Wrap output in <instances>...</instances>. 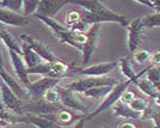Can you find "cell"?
<instances>
[{"instance_id": "cell-20", "label": "cell", "mask_w": 160, "mask_h": 128, "mask_svg": "<svg viewBox=\"0 0 160 128\" xmlns=\"http://www.w3.org/2000/svg\"><path fill=\"white\" fill-rule=\"evenodd\" d=\"M0 37H1L2 43L6 46L8 50H13V52H16V53L23 55V48H22V43H19V42L16 40L12 35L8 33V31H6L5 29H1Z\"/></svg>"}, {"instance_id": "cell-18", "label": "cell", "mask_w": 160, "mask_h": 128, "mask_svg": "<svg viewBox=\"0 0 160 128\" xmlns=\"http://www.w3.org/2000/svg\"><path fill=\"white\" fill-rule=\"evenodd\" d=\"M112 113L118 117L123 119H141L142 114L135 111L130 108V105L127 103H123L122 101H118L112 107Z\"/></svg>"}, {"instance_id": "cell-42", "label": "cell", "mask_w": 160, "mask_h": 128, "mask_svg": "<svg viewBox=\"0 0 160 128\" xmlns=\"http://www.w3.org/2000/svg\"><path fill=\"white\" fill-rule=\"evenodd\" d=\"M155 101H157V105H158V107H160V92L158 94V97L155 98Z\"/></svg>"}, {"instance_id": "cell-33", "label": "cell", "mask_w": 160, "mask_h": 128, "mask_svg": "<svg viewBox=\"0 0 160 128\" xmlns=\"http://www.w3.org/2000/svg\"><path fill=\"white\" fill-rule=\"evenodd\" d=\"M81 18H82V14H80L78 11H71L66 16V25L68 28L73 27L74 24H77L79 20H81Z\"/></svg>"}, {"instance_id": "cell-7", "label": "cell", "mask_w": 160, "mask_h": 128, "mask_svg": "<svg viewBox=\"0 0 160 128\" xmlns=\"http://www.w3.org/2000/svg\"><path fill=\"white\" fill-rule=\"evenodd\" d=\"M0 91H1V107H4L5 109L13 111L18 115L24 114V104L22 103L20 98L14 94L11 89L6 85L5 81L1 80L0 83Z\"/></svg>"}, {"instance_id": "cell-8", "label": "cell", "mask_w": 160, "mask_h": 128, "mask_svg": "<svg viewBox=\"0 0 160 128\" xmlns=\"http://www.w3.org/2000/svg\"><path fill=\"white\" fill-rule=\"evenodd\" d=\"M100 24H93L91 25L90 30L87 31V42L84 44L82 48V66H86L87 64L90 62L91 58L93 56L96 49L98 47V43H99L100 38Z\"/></svg>"}, {"instance_id": "cell-28", "label": "cell", "mask_w": 160, "mask_h": 128, "mask_svg": "<svg viewBox=\"0 0 160 128\" xmlns=\"http://www.w3.org/2000/svg\"><path fill=\"white\" fill-rule=\"evenodd\" d=\"M143 28H158L160 27V12H155L153 14L145 16L141 18Z\"/></svg>"}, {"instance_id": "cell-36", "label": "cell", "mask_w": 160, "mask_h": 128, "mask_svg": "<svg viewBox=\"0 0 160 128\" xmlns=\"http://www.w3.org/2000/svg\"><path fill=\"white\" fill-rule=\"evenodd\" d=\"M152 120L154 121V128H160V107L157 108Z\"/></svg>"}, {"instance_id": "cell-38", "label": "cell", "mask_w": 160, "mask_h": 128, "mask_svg": "<svg viewBox=\"0 0 160 128\" xmlns=\"http://www.w3.org/2000/svg\"><path fill=\"white\" fill-rule=\"evenodd\" d=\"M117 128H138L135 125H134L133 122H130V121H123V122H121L120 125H118V127Z\"/></svg>"}, {"instance_id": "cell-5", "label": "cell", "mask_w": 160, "mask_h": 128, "mask_svg": "<svg viewBox=\"0 0 160 128\" xmlns=\"http://www.w3.org/2000/svg\"><path fill=\"white\" fill-rule=\"evenodd\" d=\"M62 78H53V77H43L42 79L36 81H31V84L29 85L28 91L30 95V100L31 101H38L44 97V95L47 94L48 90L53 88H56Z\"/></svg>"}, {"instance_id": "cell-39", "label": "cell", "mask_w": 160, "mask_h": 128, "mask_svg": "<svg viewBox=\"0 0 160 128\" xmlns=\"http://www.w3.org/2000/svg\"><path fill=\"white\" fill-rule=\"evenodd\" d=\"M134 1H136V3H139V4L143 5V6H147V7H149V8H153L154 10L152 0H134Z\"/></svg>"}, {"instance_id": "cell-44", "label": "cell", "mask_w": 160, "mask_h": 128, "mask_svg": "<svg viewBox=\"0 0 160 128\" xmlns=\"http://www.w3.org/2000/svg\"><path fill=\"white\" fill-rule=\"evenodd\" d=\"M104 128H110V127H104Z\"/></svg>"}, {"instance_id": "cell-30", "label": "cell", "mask_w": 160, "mask_h": 128, "mask_svg": "<svg viewBox=\"0 0 160 128\" xmlns=\"http://www.w3.org/2000/svg\"><path fill=\"white\" fill-rule=\"evenodd\" d=\"M41 0H24V7H23V14L24 16H30L32 13H36Z\"/></svg>"}, {"instance_id": "cell-17", "label": "cell", "mask_w": 160, "mask_h": 128, "mask_svg": "<svg viewBox=\"0 0 160 128\" xmlns=\"http://www.w3.org/2000/svg\"><path fill=\"white\" fill-rule=\"evenodd\" d=\"M120 67H121V71H122V74L127 78V79H133V80H138L139 78L141 77H143V75H146L147 71L149 69V66L146 67L145 69H142L140 73H135V71H134V67H133V61L132 59L129 58V56H123V58H121L120 60Z\"/></svg>"}, {"instance_id": "cell-6", "label": "cell", "mask_w": 160, "mask_h": 128, "mask_svg": "<svg viewBox=\"0 0 160 128\" xmlns=\"http://www.w3.org/2000/svg\"><path fill=\"white\" fill-rule=\"evenodd\" d=\"M24 113L38 116H55L60 111V104H54L46 101L44 98L38 101H31L28 104H24Z\"/></svg>"}, {"instance_id": "cell-16", "label": "cell", "mask_w": 160, "mask_h": 128, "mask_svg": "<svg viewBox=\"0 0 160 128\" xmlns=\"http://www.w3.org/2000/svg\"><path fill=\"white\" fill-rule=\"evenodd\" d=\"M0 74H1V80L5 81L7 86L11 89L19 98H27V97L30 98V95H29L28 89L22 83H19V81L17 80L16 78H13L4 67H1V69H0Z\"/></svg>"}, {"instance_id": "cell-40", "label": "cell", "mask_w": 160, "mask_h": 128, "mask_svg": "<svg viewBox=\"0 0 160 128\" xmlns=\"http://www.w3.org/2000/svg\"><path fill=\"white\" fill-rule=\"evenodd\" d=\"M86 116L85 117H82V119H80L79 121H77L75 123H74V126L72 128H84V126H85V121H86Z\"/></svg>"}, {"instance_id": "cell-35", "label": "cell", "mask_w": 160, "mask_h": 128, "mask_svg": "<svg viewBox=\"0 0 160 128\" xmlns=\"http://www.w3.org/2000/svg\"><path fill=\"white\" fill-rule=\"evenodd\" d=\"M134 100H135V95H134V92H132V91H128V90L124 92V94H123L122 98H121V101L123 102V103H127V104H130Z\"/></svg>"}, {"instance_id": "cell-19", "label": "cell", "mask_w": 160, "mask_h": 128, "mask_svg": "<svg viewBox=\"0 0 160 128\" xmlns=\"http://www.w3.org/2000/svg\"><path fill=\"white\" fill-rule=\"evenodd\" d=\"M22 48H23V58H24V60H25V64H27L28 68L36 67V66H38L40 64L44 62V60L41 58L40 55L37 54L29 44H27L25 42H22Z\"/></svg>"}, {"instance_id": "cell-9", "label": "cell", "mask_w": 160, "mask_h": 128, "mask_svg": "<svg viewBox=\"0 0 160 128\" xmlns=\"http://www.w3.org/2000/svg\"><path fill=\"white\" fill-rule=\"evenodd\" d=\"M128 49L130 53H135L139 50V47L143 42V25L141 18H135L130 20L128 25Z\"/></svg>"}, {"instance_id": "cell-21", "label": "cell", "mask_w": 160, "mask_h": 128, "mask_svg": "<svg viewBox=\"0 0 160 128\" xmlns=\"http://www.w3.org/2000/svg\"><path fill=\"white\" fill-rule=\"evenodd\" d=\"M134 84L139 88V90H141V92H143L145 95H147L148 97L154 98V100L158 97L159 91L157 90V88H155L153 84L147 79V78H142V77H141V78H139Z\"/></svg>"}, {"instance_id": "cell-41", "label": "cell", "mask_w": 160, "mask_h": 128, "mask_svg": "<svg viewBox=\"0 0 160 128\" xmlns=\"http://www.w3.org/2000/svg\"><path fill=\"white\" fill-rule=\"evenodd\" d=\"M155 12H160V0H152Z\"/></svg>"}, {"instance_id": "cell-13", "label": "cell", "mask_w": 160, "mask_h": 128, "mask_svg": "<svg viewBox=\"0 0 160 128\" xmlns=\"http://www.w3.org/2000/svg\"><path fill=\"white\" fill-rule=\"evenodd\" d=\"M20 40H22V42H25L27 44H29V46L32 48L33 50L40 55L41 58L46 61V62H53V61L59 59L44 43H42L41 41L33 38L32 36H29V35H20Z\"/></svg>"}, {"instance_id": "cell-1", "label": "cell", "mask_w": 160, "mask_h": 128, "mask_svg": "<svg viewBox=\"0 0 160 128\" xmlns=\"http://www.w3.org/2000/svg\"><path fill=\"white\" fill-rule=\"evenodd\" d=\"M72 4L78 5L85 10L82 13V19L90 25L102 24L104 22H113L120 24L121 27H128L130 23L127 17L115 13L100 0H72Z\"/></svg>"}, {"instance_id": "cell-27", "label": "cell", "mask_w": 160, "mask_h": 128, "mask_svg": "<svg viewBox=\"0 0 160 128\" xmlns=\"http://www.w3.org/2000/svg\"><path fill=\"white\" fill-rule=\"evenodd\" d=\"M24 7V0H0V8L19 12Z\"/></svg>"}, {"instance_id": "cell-32", "label": "cell", "mask_w": 160, "mask_h": 128, "mask_svg": "<svg viewBox=\"0 0 160 128\" xmlns=\"http://www.w3.org/2000/svg\"><path fill=\"white\" fill-rule=\"evenodd\" d=\"M129 105H130V108L133 109V110L142 114V113L146 110L147 107H148V103H147V101L143 100V98H135Z\"/></svg>"}, {"instance_id": "cell-25", "label": "cell", "mask_w": 160, "mask_h": 128, "mask_svg": "<svg viewBox=\"0 0 160 128\" xmlns=\"http://www.w3.org/2000/svg\"><path fill=\"white\" fill-rule=\"evenodd\" d=\"M28 72H29V75H30V74H41V75H44V77H53V78H56V77L54 75L53 71H52L50 64H49V62H46V61L40 64V65L36 66V67L29 68Z\"/></svg>"}, {"instance_id": "cell-11", "label": "cell", "mask_w": 160, "mask_h": 128, "mask_svg": "<svg viewBox=\"0 0 160 128\" xmlns=\"http://www.w3.org/2000/svg\"><path fill=\"white\" fill-rule=\"evenodd\" d=\"M68 4H72V0H41L35 16L54 18Z\"/></svg>"}, {"instance_id": "cell-34", "label": "cell", "mask_w": 160, "mask_h": 128, "mask_svg": "<svg viewBox=\"0 0 160 128\" xmlns=\"http://www.w3.org/2000/svg\"><path fill=\"white\" fill-rule=\"evenodd\" d=\"M158 108V105H152V104H148V107L146 108V110L142 113V117L143 120H148V119H153L154 113Z\"/></svg>"}, {"instance_id": "cell-4", "label": "cell", "mask_w": 160, "mask_h": 128, "mask_svg": "<svg viewBox=\"0 0 160 128\" xmlns=\"http://www.w3.org/2000/svg\"><path fill=\"white\" fill-rule=\"evenodd\" d=\"M117 66H120L118 60L97 64V65H92V66H84V67L71 65V72L73 74L82 75V77H107L108 74L111 73Z\"/></svg>"}, {"instance_id": "cell-15", "label": "cell", "mask_w": 160, "mask_h": 128, "mask_svg": "<svg viewBox=\"0 0 160 128\" xmlns=\"http://www.w3.org/2000/svg\"><path fill=\"white\" fill-rule=\"evenodd\" d=\"M0 20L2 24L10 27H25L30 23V18L28 16L5 8H0Z\"/></svg>"}, {"instance_id": "cell-2", "label": "cell", "mask_w": 160, "mask_h": 128, "mask_svg": "<svg viewBox=\"0 0 160 128\" xmlns=\"http://www.w3.org/2000/svg\"><path fill=\"white\" fill-rule=\"evenodd\" d=\"M118 81L108 77H84L78 80L68 83L66 86L75 94H85L91 89L98 86H115Z\"/></svg>"}, {"instance_id": "cell-45", "label": "cell", "mask_w": 160, "mask_h": 128, "mask_svg": "<svg viewBox=\"0 0 160 128\" xmlns=\"http://www.w3.org/2000/svg\"><path fill=\"white\" fill-rule=\"evenodd\" d=\"M1 128H5V127H1Z\"/></svg>"}, {"instance_id": "cell-31", "label": "cell", "mask_w": 160, "mask_h": 128, "mask_svg": "<svg viewBox=\"0 0 160 128\" xmlns=\"http://www.w3.org/2000/svg\"><path fill=\"white\" fill-rule=\"evenodd\" d=\"M43 98H44L46 101L50 102V103H54V104H61V95L56 88H53V89H50V90H48L47 94L44 95Z\"/></svg>"}, {"instance_id": "cell-14", "label": "cell", "mask_w": 160, "mask_h": 128, "mask_svg": "<svg viewBox=\"0 0 160 128\" xmlns=\"http://www.w3.org/2000/svg\"><path fill=\"white\" fill-rule=\"evenodd\" d=\"M20 123H30L37 128H67L59 125L55 120V116H38L27 114L22 116Z\"/></svg>"}, {"instance_id": "cell-26", "label": "cell", "mask_w": 160, "mask_h": 128, "mask_svg": "<svg viewBox=\"0 0 160 128\" xmlns=\"http://www.w3.org/2000/svg\"><path fill=\"white\" fill-rule=\"evenodd\" d=\"M146 78L157 88L160 92V67L159 66H149V69L147 71Z\"/></svg>"}, {"instance_id": "cell-10", "label": "cell", "mask_w": 160, "mask_h": 128, "mask_svg": "<svg viewBox=\"0 0 160 128\" xmlns=\"http://www.w3.org/2000/svg\"><path fill=\"white\" fill-rule=\"evenodd\" d=\"M56 89L59 90L61 95V104L68 109H73L75 111H80L84 115H88V110L82 104V102L75 96V92L67 88V86H60L58 85Z\"/></svg>"}, {"instance_id": "cell-3", "label": "cell", "mask_w": 160, "mask_h": 128, "mask_svg": "<svg viewBox=\"0 0 160 128\" xmlns=\"http://www.w3.org/2000/svg\"><path fill=\"white\" fill-rule=\"evenodd\" d=\"M132 83H135V80H133V79H127V80H124V81H118V83L112 88L111 92L103 100V102L99 104V107L96 109L94 111H92L91 114L87 115L86 116L87 120L93 119L94 116H97V115H99L100 113L105 111V110L109 109L110 107H113L117 102L121 101V98H122L123 94L127 91L128 88H129V85H130Z\"/></svg>"}, {"instance_id": "cell-12", "label": "cell", "mask_w": 160, "mask_h": 128, "mask_svg": "<svg viewBox=\"0 0 160 128\" xmlns=\"http://www.w3.org/2000/svg\"><path fill=\"white\" fill-rule=\"evenodd\" d=\"M8 55H10V59L12 61V66H13V69L17 74V77H18V79L28 89L29 85L31 84V81L29 79V72H28L29 68L25 64L23 55L18 54L13 50H8Z\"/></svg>"}, {"instance_id": "cell-29", "label": "cell", "mask_w": 160, "mask_h": 128, "mask_svg": "<svg viewBox=\"0 0 160 128\" xmlns=\"http://www.w3.org/2000/svg\"><path fill=\"white\" fill-rule=\"evenodd\" d=\"M133 59L136 64L143 65V64L148 62L149 60H152V54H151L147 49H139V50H136V52L134 53Z\"/></svg>"}, {"instance_id": "cell-43", "label": "cell", "mask_w": 160, "mask_h": 128, "mask_svg": "<svg viewBox=\"0 0 160 128\" xmlns=\"http://www.w3.org/2000/svg\"><path fill=\"white\" fill-rule=\"evenodd\" d=\"M100 1H102V3L104 4V3H105V1H108V0H100Z\"/></svg>"}, {"instance_id": "cell-37", "label": "cell", "mask_w": 160, "mask_h": 128, "mask_svg": "<svg viewBox=\"0 0 160 128\" xmlns=\"http://www.w3.org/2000/svg\"><path fill=\"white\" fill-rule=\"evenodd\" d=\"M152 62H153L155 66L160 65V50H155L153 54H152Z\"/></svg>"}, {"instance_id": "cell-23", "label": "cell", "mask_w": 160, "mask_h": 128, "mask_svg": "<svg viewBox=\"0 0 160 128\" xmlns=\"http://www.w3.org/2000/svg\"><path fill=\"white\" fill-rule=\"evenodd\" d=\"M85 117V116H84ZM55 120L56 122L61 125V126H63V127H68L69 125H72L74 121H79L80 119H75L73 115L71 114L68 110H65V109H61L60 111L58 113V114L55 115Z\"/></svg>"}, {"instance_id": "cell-22", "label": "cell", "mask_w": 160, "mask_h": 128, "mask_svg": "<svg viewBox=\"0 0 160 128\" xmlns=\"http://www.w3.org/2000/svg\"><path fill=\"white\" fill-rule=\"evenodd\" d=\"M49 64H50L52 71L56 78H65L66 74L71 71V65H67L66 62H63V60H61V59H58Z\"/></svg>"}, {"instance_id": "cell-24", "label": "cell", "mask_w": 160, "mask_h": 128, "mask_svg": "<svg viewBox=\"0 0 160 128\" xmlns=\"http://www.w3.org/2000/svg\"><path fill=\"white\" fill-rule=\"evenodd\" d=\"M113 86H98V88L91 89L85 92V96L88 98H94V100H99V98H105L111 92Z\"/></svg>"}]
</instances>
